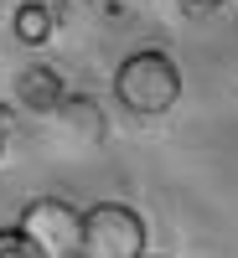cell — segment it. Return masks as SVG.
<instances>
[{
  "mask_svg": "<svg viewBox=\"0 0 238 258\" xmlns=\"http://www.w3.org/2000/svg\"><path fill=\"white\" fill-rule=\"evenodd\" d=\"M150 227L129 202H93L83 212V258H145Z\"/></svg>",
  "mask_w": 238,
  "mask_h": 258,
  "instance_id": "7a4b0ae2",
  "label": "cell"
},
{
  "mask_svg": "<svg viewBox=\"0 0 238 258\" xmlns=\"http://www.w3.org/2000/svg\"><path fill=\"white\" fill-rule=\"evenodd\" d=\"M223 6H228V0H176V11L192 16V21H197V16H212V11H223Z\"/></svg>",
  "mask_w": 238,
  "mask_h": 258,
  "instance_id": "ba28073f",
  "label": "cell"
},
{
  "mask_svg": "<svg viewBox=\"0 0 238 258\" xmlns=\"http://www.w3.org/2000/svg\"><path fill=\"white\" fill-rule=\"evenodd\" d=\"M0 258H47L21 227H0Z\"/></svg>",
  "mask_w": 238,
  "mask_h": 258,
  "instance_id": "52a82bcc",
  "label": "cell"
},
{
  "mask_svg": "<svg viewBox=\"0 0 238 258\" xmlns=\"http://www.w3.org/2000/svg\"><path fill=\"white\" fill-rule=\"evenodd\" d=\"M52 6H93V0H52Z\"/></svg>",
  "mask_w": 238,
  "mask_h": 258,
  "instance_id": "30bf717a",
  "label": "cell"
},
{
  "mask_svg": "<svg viewBox=\"0 0 238 258\" xmlns=\"http://www.w3.org/2000/svg\"><path fill=\"white\" fill-rule=\"evenodd\" d=\"M145 258H150V253H145Z\"/></svg>",
  "mask_w": 238,
  "mask_h": 258,
  "instance_id": "8fae6325",
  "label": "cell"
},
{
  "mask_svg": "<svg viewBox=\"0 0 238 258\" xmlns=\"http://www.w3.org/2000/svg\"><path fill=\"white\" fill-rule=\"evenodd\" d=\"M114 98L135 119H161V114L176 109V98H181V68L166 52L140 47V52H129L114 68Z\"/></svg>",
  "mask_w": 238,
  "mask_h": 258,
  "instance_id": "6da1fadb",
  "label": "cell"
},
{
  "mask_svg": "<svg viewBox=\"0 0 238 258\" xmlns=\"http://www.w3.org/2000/svg\"><path fill=\"white\" fill-rule=\"evenodd\" d=\"M6 145H11V109L0 103V155H6Z\"/></svg>",
  "mask_w": 238,
  "mask_h": 258,
  "instance_id": "9c48e42d",
  "label": "cell"
},
{
  "mask_svg": "<svg viewBox=\"0 0 238 258\" xmlns=\"http://www.w3.org/2000/svg\"><path fill=\"white\" fill-rule=\"evenodd\" d=\"M11 31H16V41H26V47H41V41L57 31V6L52 0H21L16 16H11Z\"/></svg>",
  "mask_w": 238,
  "mask_h": 258,
  "instance_id": "8992f818",
  "label": "cell"
},
{
  "mask_svg": "<svg viewBox=\"0 0 238 258\" xmlns=\"http://www.w3.org/2000/svg\"><path fill=\"white\" fill-rule=\"evenodd\" d=\"M68 78H62L57 68H47V62H31V68L16 73V103L31 114H57L62 103H68Z\"/></svg>",
  "mask_w": 238,
  "mask_h": 258,
  "instance_id": "277c9868",
  "label": "cell"
},
{
  "mask_svg": "<svg viewBox=\"0 0 238 258\" xmlns=\"http://www.w3.org/2000/svg\"><path fill=\"white\" fill-rule=\"evenodd\" d=\"M16 227L47 253V258H83V212L62 197H36L21 207Z\"/></svg>",
  "mask_w": 238,
  "mask_h": 258,
  "instance_id": "3957f363",
  "label": "cell"
},
{
  "mask_svg": "<svg viewBox=\"0 0 238 258\" xmlns=\"http://www.w3.org/2000/svg\"><path fill=\"white\" fill-rule=\"evenodd\" d=\"M57 124L73 129V140H83V145H104L109 140V114H104L93 98H78V93L57 109Z\"/></svg>",
  "mask_w": 238,
  "mask_h": 258,
  "instance_id": "5b68a950",
  "label": "cell"
}]
</instances>
